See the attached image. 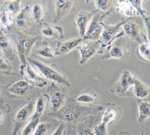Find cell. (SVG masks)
<instances>
[{"label": "cell", "instance_id": "1", "mask_svg": "<svg viewBox=\"0 0 150 135\" xmlns=\"http://www.w3.org/2000/svg\"><path fill=\"white\" fill-rule=\"evenodd\" d=\"M101 106H89L79 104L73 97H69L64 106L57 112L50 114L51 117L66 124L71 130L80 122H83L91 116H95L103 110Z\"/></svg>", "mask_w": 150, "mask_h": 135}, {"label": "cell", "instance_id": "2", "mask_svg": "<svg viewBox=\"0 0 150 135\" xmlns=\"http://www.w3.org/2000/svg\"><path fill=\"white\" fill-rule=\"evenodd\" d=\"M28 63H30L39 70L41 75L47 79L56 82L59 84L70 86V83L67 77L64 75L57 65L54 63L46 64L39 60H35L30 57H28L26 59Z\"/></svg>", "mask_w": 150, "mask_h": 135}, {"label": "cell", "instance_id": "3", "mask_svg": "<svg viewBox=\"0 0 150 135\" xmlns=\"http://www.w3.org/2000/svg\"><path fill=\"white\" fill-rule=\"evenodd\" d=\"M47 92L49 97V109L47 113L50 115L59 110L64 106L69 97L66 89L57 86L53 82L48 86Z\"/></svg>", "mask_w": 150, "mask_h": 135}, {"label": "cell", "instance_id": "4", "mask_svg": "<svg viewBox=\"0 0 150 135\" xmlns=\"http://www.w3.org/2000/svg\"><path fill=\"white\" fill-rule=\"evenodd\" d=\"M40 89L31 85L26 80H19L12 83L8 88V92L16 98L34 100L40 95Z\"/></svg>", "mask_w": 150, "mask_h": 135}, {"label": "cell", "instance_id": "5", "mask_svg": "<svg viewBox=\"0 0 150 135\" xmlns=\"http://www.w3.org/2000/svg\"><path fill=\"white\" fill-rule=\"evenodd\" d=\"M143 22L137 16L129 17L122 25L124 36L132 41H137L139 44L149 41L143 28Z\"/></svg>", "mask_w": 150, "mask_h": 135}, {"label": "cell", "instance_id": "6", "mask_svg": "<svg viewBox=\"0 0 150 135\" xmlns=\"http://www.w3.org/2000/svg\"><path fill=\"white\" fill-rule=\"evenodd\" d=\"M104 52L101 58L103 60L110 58L127 60L129 57V45L127 42L125 37L121 36L115 39L105 48Z\"/></svg>", "mask_w": 150, "mask_h": 135}, {"label": "cell", "instance_id": "7", "mask_svg": "<svg viewBox=\"0 0 150 135\" xmlns=\"http://www.w3.org/2000/svg\"><path fill=\"white\" fill-rule=\"evenodd\" d=\"M113 9H111L107 11H101L96 9L91 18V21L90 26L85 33L83 40H93L97 41L101 33L104 23L103 20L107 16L110 15L112 12Z\"/></svg>", "mask_w": 150, "mask_h": 135}, {"label": "cell", "instance_id": "8", "mask_svg": "<svg viewBox=\"0 0 150 135\" xmlns=\"http://www.w3.org/2000/svg\"><path fill=\"white\" fill-rule=\"evenodd\" d=\"M128 18H122L121 21L114 25H111L108 23H104V29L100 34V36L97 40L100 44V49L98 53H103L104 49H105L110 43L116 38L124 36L122 29H120L121 26L126 22Z\"/></svg>", "mask_w": 150, "mask_h": 135}, {"label": "cell", "instance_id": "9", "mask_svg": "<svg viewBox=\"0 0 150 135\" xmlns=\"http://www.w3.org/2000/svg\"><path fill=\"white\" fill-rule=\"evenodd\" d=\"M136 76L128 70H125L120 76L117 81L110 89V92L118 96L134 97L132 92L128 90L134 85Z\"/></svg>", "mask_w": 150, "mask_h": 135}, {"label": "cell", "instance_id": "10", "mask_svg": "<svg viewBox=\"0 0 150 135\" xmlns=\"http://www.w3.org/2000/svg\"><path fill=\"white\" fill-rule=\"evenodd\" d=\"M36 34L39 39L56 41L63 39L64 30L60 26L52 25L42 19L37 25Z\"/></svg>", "mask_w": 150, "mask_h": 135}, {"label": "cell", "instance_id": "11", "mask_svg": "<svg viewBox=\"0 0 150 135\" xmlns=\"http://www.w3.org/2000/svg\"><path fill=\"white\" fill-rule=\"evenodd\" d=\"M35 100H31L19 108L15 113L13 119L12 135H16L30 117L35 109Z\"/></svg>", "mask_w": 150, "mask_h": 135}, {"label": "cell", "instance_id": "12", "mask_svg": "<svg viewBox=\"0 0 150 135\" xmlns=\"http://www.w3.org/2000/svg\"><path fill=\"white\" fill-rule=\"evenodd\" d=\"M39 39L38 36L20 35L16 41L18 54L22 65L27 62V58L33 49L34 44Z\"/></svg>", "mask_w": 150, "mask_h": 135}, {"label": "cell", "instance_id": "13", "mask_svg": "<svg viewBox=\"0 0 150 135\" xmlns=\"http://www.w3.org/2000/svg\"><path fill=\"white\" fill-rule=\"evenodd\" d=\"M77 3V1H54V11L52 16L53 23H58L65 16L74 12Z\"/></svg>", "mask_w": 150, "mask_h": 135}, {"label": "cell", "instance_id": "14", "mask_svg": "<svg viewBox=\"0 0 150 135\" xmlns=\"http://www.w3.org/2000/svg\"><path fill=\"white\" fill-rule=\"evenodd\" d=\"M100 48V44L98 41L83 40V41L76 47V49L79 50L81 54L79 63H85L96 53H98Z\"/></svg>", "mask_w": 150, "mask_h": 135}, {"label": "cell", "instance_id": "15", "mask_svg": "<svg viewBox=\"0 0 150 135\" xmlns=\"http://www.w3.org/2000/svg\"><path fill=\"white\" fill-rule=\"evenodd\" d=\"M20 73L25 76L27 82L39 89L45 87L47 83L46 79L34 71L28 62L24 65L21 64L20 66Z\"/></svg>", "mask_w": 150, "mask_h": 135}, {"label": "cell", "instance_id": "16", "mask_svg": "<svg viewBox=\"0 0 150 135\" xmlns=\"http://www.w3.org/2000/svg\"><path fill=\"white\" fill-rule=\"evenodd\" d=\"M26 6L31 20L37 25L43 19V18L46 14V2L45 1H32L29 2Z\"/></svg>", "mask_w": 150, "mask_h": 135}, {"label": "cell", "instance_id": "17", "mask_svg": "<svg viewBox=\"0 0 150 135\" xmlns=\"http://www.w3.org/2000/svg\"><path fill=\"white\" fill-rule=\"evenodd\" d=\"M73 99L76 102L84 106L88 104L90 106H96L100 102L98 95L91 88H86L79 91Z\"/></svg>", "mask_w": 150, "mask_h": 135}, {"label": "cell", "instance_id": "18", "mask_svg": "<svg viewBox=\"0 0 150 135\" xmlns=\"http://www.w3.org/2000/svg\"><path fill=\"white\" fill-rule=\"evenodd\" d=\"M33 55L45 62L51 61V63H54L56 61L54 49L45 41L41 42L39 47L33 50Z\"/></svg>", "mask_w": 150, "mask_h": 135}, {"label": "cell", "instance_id": "19", "mask_svg": "<svg viewBox=\"0 0 150 135\" xmlns=\"http://www.w3.org/2000/svg\"><path fill=\"white\" fill-rule=\"evenodd\" d=\"M107 108L103 114L102 122L105 125H110L115 120L120 119L122 115L121 109L115 103H107Z\"/></svg>", "mask_w": 150, "mask_h": 135}, {"label": "cell", "instance_id": "20", "mask_svg": "<svg viewBox=\"0 0 150 135\" xmlns=\"http://www.w3.org/2000/svg\"><path fill=\"white\" fill-rule=\"evenodd\" d=\"M94 12L95 10L91 12L83 10L79 12L74 18V25L78 29L80 37L82 39L86 33V26L90 20H91Z\"/></svg>", "mask_w": 150, "mask_h": 135}, {"label": "cell", "instance_id": "21", "mask_svg": "<svg viewBox=\"0 0 150 135\" xmlns=\"http://www.w3.org/2000/svg\"><path fill=\"white\" fill-rule=\"evenodd\" d=\"M83 41V39L80 36L73 38L66 41L58 42L54 50L55 56H60L67 53L79 45Z\"/></svg>", "mask_w": 150, "mask_h": 135}, {"label": "cell", "instance_id": "22", "mask_svg": "<svg viewBox=\"0 0 150 135\" xmlns=\"http://www.w3.org/2000/svg\"><path fill=\"white\" fill-rule=\"evenodd\" d=\"M138 112L137 118L139 123H142L150 116V103L148 100L137 99Z\"/></svg>", "mask_w": 150, "mask_h": 135}, {"label": "cell", "instance_id": "23", "mask_svg": "<svg viewBox=\"0 0 150 135\" xmlns=\"http://www.w3.org/2000/svg\"><path fill=\"white\" fill-rule=\"evenodd\" d=\"M115 8L116 11L122 14L134 17L139 16L133 6L130 2V1H114Z\"/></svg>", "mask_w": 150, "mask_h": 135}, {"label": "cell", "instance_id": "24", "mask_svg": "<svg viewBox=\"0 0 150 135\" xmlns=\"http://www.w3.org/2000/svg\"><path fill=\"white\" fill-rule=\"evenodd\" d=\"M0 50L9 60H12L15 58V53L12 45L6 35L0 29Z\"/></svg>", "mask_w": 150, "mask_h": 135}, {"label": "cell", "instance_id": "25", "mask_svg": "<svg viewBox=\"0 0 150 135\" xmlns=\"http://www.w3.org/2000/svg\"><path fill=\"white\" fill-rule=\"evenodd\" d=\"M48 103L49 97L47 95L43 94L40 95L36 99L35 104V112L30 119H40L48 106Z\"/></svg>", "mask_w": 150, "mask_h": 135}, {"label": "cell", "instance_id": "26", "mask_svg": "<svg viewBox=\"0 0 150 135\" xmlns=\"http://www.w3.org/2000/svg\"><path fill=\"white\" fill-rule=\"evenodd\" d=\"M133 96L136 99H145L150 93V89L148 86L143 83L137 77L134 83Z\"/></svg>", "mask_w": 150, "mask_h": 135}, {"label": "cell", "instance_id": "27", "mask_svg": "<svg viewBox=\"0 0 150 135\" xmlns=\"http://www.w3.org/2000/svg\"><path fill=\"white\" fill-rule=\"evenodd\" d=\"M14 24L16 28L19 31H25L28 29L30 22L26 6L17 14L14 19Z\"/></svg>", "mask_w": 150, "mask_h": 135}, {"label": "cell", "instance_id": "28", "mask_svg": "<svg viewBox=\"0 0 150 135\" xmlns=\"http://www.w3.org/2000/svg\"><path fill=\"white\" fill-rule=\"evenodd\" d=\"M95 116H91L76 126L77 135H94L93 122Z\"/></svg>", "mask_w": 150, "mask_h": 135}, {"label": "cell", "instance_id": "29", "mask_svg": "<svg viewBox=\"0 0 150 135\" xmlns=\"http://www.w3.org/2000/svg\"><path fill=\"white\" fill-rule=\"evenodd\" d=\"M21 11V1H5L1 8V12L7 14L9 15H14Z\"/></svg>", "mask_w": 150, "mask_h": 135}, {"label": "cell", "instance_id": "30", "mask_svg": "<svg viewBox=\"0 0 150 135\" xmlns=\"http://www.w3.org/2000/svg\"><path fill=\"white\" fill-rule=\"evenodd\" d=\"M137 55L138 58L148 63L150 62V50L149 41L139 45L137 49Z\"/></svg>", "mask_w": 150, "mask_h": 135}, {"label": "cell", "instance_id": "31", "mask_svg": "<svg viewBox=\"0 0 150 135\" xmlns=\"http://www.w3.org/2000/svg\"><path fill=\"white\" fill-rule=\"evenodd\" d=\"M89 4L94 5L97 9L101 11H107L111 9H113L114 1H106V0H98V1H87Z\"/></svg>", "mask_w": 150, "mask_h": 135}, {"label": "cell", "instance_id": "32", "mask_svg": "<svg viewBox=\"0 0 150 135\" xmlns=\"http://www.w3.org/2000/svg\"><path fill=\"white\" fill-rule=\"evenodd\" d=\"M39 118L30 119L29 122L23 129L21 135H33L38 124L40 122Z\"/></svg>", "mask_w": 150, "mask_h": 135}, {"label": "cell", "instance_id": "33", "mask_svg": "<svg viewBox=\"0 0 150 135\" xmlns=\"http://www.w3.org/2000/svg\"><path fill=\"white\" fill-rule=\"evenodd\" d=\"M53 123L51 122L39 123L33 135H45L53 126Z\"/></svg>", "mask_w": 150, "mask_h": 135}, {"label": "cell", "instance_id": "34", "mask_svg": "<svg viewBox=\"0 0 150 135\" xmlns=\"http://www.w3.org/2000/svg\"><path fill=\"white\" fill-rule=\"evenodd\" d=\"M130 2L139 15V16H141L143 19L146 17V11L142 6V1H130Z\"/></svg>", "mask_w": 150, "mask_h": 135}, {"label": "cell", "instance_id": "35", "mask_svg": "<svg viewBox=\"0 0 150 135\" xmlns=\"http://www.w3.org/2000/svg\"><path fill=\"white\" fill-rule=\"evenodd\" d=\"M12 65L6 60L0 56V71L10 74L12 71Z\"/></svg>", "mask_w": 150, "mask_h": 135}, {"label": "cell", "instance_id": "36", "mask_svg": "<svg viewBox=\"0 0 150 135\" xmlns=\"http://www.w3.org/2000/svg\"><path fill=\"white\" fill-rule=\"evenodd\" d=\"M94 135H108L106 125L101 123L93 127Z\"/></svg>", "mask_w": 150, "mask_h": 135}, {"label": "cell", "instance_id": "37", "mask_svg": "<svg viewBox=\"0 0 150 135\" xmlns=\"http://www.w3.org/2000/svg\"><path fill=\"white\" fill-rule=\"evenodd\" d=\"M0 21L3 25L8 27L10 25V15L4 12H0Z\"/></svg>", "mask_w": 150, "mask_h": 135}, {"label": "cell", "instance_id": "38", "mask_svg": "<svg viewBox=\"0 0 150 135\" xmlns=\"http://www.w3.org/2000/svg\"><path fill=\"white\" fill-rule=\"evenodd\" d=\"M65 129V125L62 123H59L58 127L50 135H62L64 130Z\"/></svg>", "mask_w": 150, "mask_h": 135}, {"label": "cell", "instance_id": "39", "mask_svg": "<svg viewBox=\"0 0 150 135\" xmlns=\"http://www.w3.org/2000/svg\"><path fill=\"white\" fill-rule=\"evenodd\" d=\"M145 24V32L147 36V38L149 39V23H150V18L149 16H146L144 19Z\"/></svg>", "mask_w": 150, "mask_h": 135}, {"label": "cell", "instance_id": "40", "mask_svg": "<svg viewBox=\"0 0 150 135\" xmlns=\"http://www.w3.org/2000/svg\"><path fill=\"white\" fill-rule=\"evenodd\" d=\"M118 135H132V133H131L129 131H120L118 133ZM141 135H144L143 132L142 131V134Z\"/></svg>", "mask_w": 150, "mask_h": 135}, {"label": "cell", "instance_id": "41", "mask_svg": "<svg viewBox=\"0 0 150 135\" xmlns=\"http://www.w3.org/2000/svg\"><path fill=\"white\" fill-rule=\"evenodd\" d=\"M62 135H71V132H70V130L69 129H64Z\"/></svg>", "mask_w": 150, "mask_h": 135}, {"label": "cell", "instance_id": "42", "mask_svg": "<svg viewBox=\"0 0 150 135\" xmlns=\"http://www.w3.org/2000/svg\"><path fill=\"white\" fill-rule=\"evenodd\" d=\"M4 117V112L0 110V124L2 122Z\"/></svg>", "mask_w": 150, "mask_h": 135}, {"label": "cell", "instance_id": "43", "mask_svg": "<svg viewBox=\"0 0 150 135\" xmlns=\"http://www.w3.org/2000/svg\"><path fill=\"white\" fill-rule=\"evenodd\" d=\"M4 97H3L2 94H1V93L0 92V105H2L3 103H4Z\"/></svg>", "mask_w": 150, "mask_h": 135}]
</instances>
